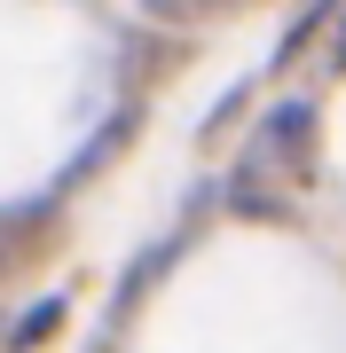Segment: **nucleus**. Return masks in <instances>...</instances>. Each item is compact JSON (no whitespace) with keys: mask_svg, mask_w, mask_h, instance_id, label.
Returning a JSON list of instances; mask_svg holds the SVG:
<instances>
[{"mask_svg":"<svg viewBox=\"0 0 346 353\" xmlns=\"http://www.w3.org/2000/svg\"><path fill=\"white\" fill-rule=\"evenodd\" d=\"M315 141V110L307 102H283V110L268 118V134H260V157H299Z\"/></svg>","mask_w":346,"mask_h":353,"instance_id":"f257e3e1","label":"nucleus"},{"mask_svg":"<svg viewBox=\"0 0 346 353\" xmlns=\"http://www.w3.org/2000/svg\"><path fill=\"white\" fill-rule=\"evenodd\" d=\"M55 330H64V299H39L32 314H24V322L8 330V353H32V345H48Z\"/></svg>","mask_w":346,"mask_h":353,"instance_id":"f03ea898","label":"nucleus"},{"mask_svg":"<svg viewBox=\"0 0 346 353\" xmlns=\"http://www.w3.org/2000/svg\"><path fill=\"white\" fill-rule=\"evenodd\" d=\"M95 353H110V345H95Z\"/></svg>","mask_w":346,"mask_h":353,"instance_id":"7ed1b4c3","label":"nucleus"}]
</instances>
